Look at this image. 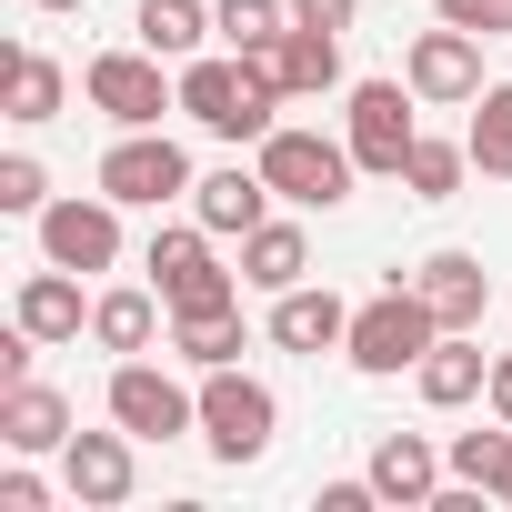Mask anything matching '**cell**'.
Masks as SVG:
<instances>
[{"mask_svg": "<svg viewBox=\"0 0 512 512\" xmlns=\"http://www.w3.org/2000/svg\"><path fill=\"white\" fill-rule=\"evenodd\" d=\"M0 442H11V452H61L71 442V402L41 392V382H11V392H0Z\"/></svg>", "mask_w": 512, "mask_h": 512, "instance_id": "cell-20", "label": "cell"}, {"mask_svg": "<svg viewBox=\"0 0 512 512\" xmlns=\"http://www.w3.org/2000/svg\"><path fill=\"white\" fill-rule=\"evenodd\" d=\"M211 31H221L231 51H272V41L292 31V0H211Z\"/></svg>", "mask_w": 512, "mask_h": 512, "instance_id": "cell-27", "label": "cell"}, {"mask_svg": "<svg viewBox=\"0 0 512 512\" xmlns=\"http://www.w3.org/2000/svg\"><path fill=\"white\" fill-rule=\"evenodd\" d=\"M191 221L201 231H221V241H241V231H262L272 221V181H262V161H231V171H201L191 181Z\"/></svg>", "mask_w": 512, "mask_h": 512, "instance_id": "cell-14", "label": "cell"}, {"mask_svg": "<svg viewBox=\"0 0 512 512\" xmlns=\"http://www.w3.org/2000/svg\"><path fill=\"white\" fill-rule=\"evenodd\" d=\"M51 492H41V472H0V512H41Z\"/></svg>", "mask_w": 512, "mask_h": 512, "instance_id": "cell-33", "label": "cell"}, {"mask_svg": "<svg viewBox=\"0 0 512 512\" xmlns=\"http://www.w3.org/2000/svg\"><path fill=\"white\" fill-rule=\"evenodd\" d=\"M402 81H412L432 111H452V101H482V31H462V21L422 31V41H412V61H402Z\"/></svg>", "mask_w": 512, "mask_h": 512, "instance_id": "cell-11", "label": "cell"}, {"mask_svg": "<svg viewBox=\"0 0 512 512\" xmlns=\"http://www.w3.org/2000/svg\"><path fill=\"white\" fill-rule=\"evenodd\" d=\"M352 141H322V131H272L262 141V181H272V201H292V211H332V201H352Z\"/></svg>", "mask_w": 512, "mask_h": 512, "instance_id": "cell-2", "label": "cell"}, {"mask_svg": "<svg viewBox=\"0 0 512 512\" xmlns=\"http://www.w3.org/2000/svg\"><path fill=\"white\" fill-rule=\"evenodd\" d=\"M41 262H61V272H81V282L111 272V262H121V201H111V191L51 201V211H41Z\"/></svg>", "mask_w": 512, "mask_h": 512, "instance_id": "cell-10", "label": "cell"}, {"mask_svg": "<svg viewBox=\"0 0 512 512\" xmlns=\"http://www.w3.org/2000/svg\"><path fill=\"white\" fill-rule=\"evenodd\" d=\"M221 231H151V292L171 302V312H221V302H241V272H221V251H211Z\"/></svg>", "mask_w": 512, "mask_h": 512, "instance_id": "cell-6", "label": "cell"}, {"mask_svg": "<svg viewBox=\"0 0 512 512\" xmlns=\"http://www.w3.org/2000/svg\"><path fill=\"white\" fill-rule=\"evenodd\" d=\"M442 21H462V31L502 41V31H512V0H442Z\"/></svg>", "mask_w": 512, "mask_h": 512, "instance_id": "cell-31", "label": "cell"}, {"mask_svg": "<svg viewBox=\"0 0 512 512\" xmlns=\"http://www.w3.org/2000/svg\"><path fill=\"white\" fill-rule=\"evenodd\" d=\"M292 91L272 81V61H251V51H231V61H181V111L211 131V141H272Z\"/></svg>", "mask_w": 512, "mask_h": 512, "instance_id": "cell-1", "label": "cell"}, {"mask_svg": "<svg viewBox=\"0 0 512 512\" xmlns=\"http://www.w3.org/2000/svg\"><path fill=\"white\" fill-rule=\"evenodd\" d=\"M272 432H282V402H272V382H251L241 362L201 372V442H211L221 462H262V452H272Z\"/></svg>", "mask_w": 512, "mask_h": 512, "instance_id": "cell-4", "label": "cell"}, {"mask_svg": "<svg viewBox=\"0 0 512 512\" xmlns=\"http://www.w3.org/2000/svg\"><path fill=\"white\" fill-rule=\"evenodd\" d=\"M61 482H71V502H91V512H111V502H131V432L111 422V432H71L61 442Z\"/></svg>", "mask_w": 512, "mask_h": 512, "instance_id": "cell-12", "label": "cell"}, {"mask_svg": "<svg viewBox=\"0 0 512 512\" xmlns=\"http://www.w3.org/2000/svg\"><path fill=\"white\" fill-rule=\"evenodd\" d=\"M141 51H161V61H201V41H211V11L201 0H141Z\"/></svg>", "mask_w": 512, "mask_h": 512, "instance_id": "cell-24", "label": "cell"}, {"mask_svg": "<svg viewBox=\"0 0 512 512\" xmlns=\"http://www.w3.org/2000/svg\"><path fill=\"white\" fill-rule=\"evenodd\" d=\"M412 101H422L412 81H352V111H342L352 131H342V141H352V161H362V171H382V181H402V151L422 141V121H412Z\"/></svg>", "mask_w": 512, "mask_h": 512, "instance_id": "cell-8", "label": "cell"}, {"mask_svg": "<svg viewBox=\"0 0 512 512\" xmlns=\"http://www.w3.org/2000/svg\"><path fill=\"white\" fill-rule=\"evenodd\" d=\"M161 312H171L161 292H101V302H91V342H101V352H151Z\"/></svg>", "mask_w": 512, "mask_h": 512, "instance_id": "cell-22", "label": "cell"}, {"mask_svg": "<svg viewBox=\"0 0 512 512\" xmlns=\"http://www.w3.org/2000/svg\"><path fill=\"white\" fill-rule=\"evenodd\" d=\"M432 342H442V322H432V302H422L412 282H392L382 302H362V312H352V342H342V352H352V372H372V382H392V372H412V362H422Z\"/></svg>", "mask_w": 512, "mask_h": 512, "instance_id": "cell-3", "label": "cell"}, {"mask_svg": "<svg viewBox=\"0 0 512 512\" xmlns=\"http://www.w3.org/2000/svg\"><path fill=\"white\" fill-rule=\"evenodd\" d=\"M372 502H382L372 472H362V482H322V512H372Z\"/></svg>", "mask_w": 512, "mask_h": 512, "instance_id": "cell-34", "label": "cell"}, {"mask_svg": "<svg viewBox=\"0 0 512 512\" xmlns=\"http://www.w3.org/2000/svg\"><path fill=\"white\" fill-rule=\"evenodd\" d=\"M241 302H221V312H171V352L181 362H201V372H221V362H241Z\"/></svg>", "mask_w": 512, "mask_h": 512, "instance_id": "cell-23", "label": "cell"}, {"mask_svg": "<svg viewBox=\"0 0 512 512\" xmlns=\"http://www.w3.org/2000/svg\"><path fill=\"white\" fill-rule=\"evenodd\" d=\"M482 402H492V422H512V352H492V382H482Z\"/></svg>", "mask_w": 512, "mask_h": 512, "instance_id": "cell-35", "label": "cell"}, {"mask_svg": "<svg viewBox=\"0 0 512 512\" xmlns=\"http://www.w3.org/2000/svg\"><path fill=\"white\" fill-rule=\"evenodd\" d=\"M251 61H272V81L292 91V101H322V91H342V31H282L272 51H251Z\"/></svg>", "mask_w": 512, "mask_h": 512, "instance_id": "cell-17", "label": "cell"}, {"mask_svg": "<svg viewBox=\"0 0 512 512\" xmlns=\"http://www.w3.org/2000/svg\"><path fill=\"white\" fill-rule=\"evenodd\" d=\"M362 472H372V492H382V502H402V512H422V502L442 492V472H452V462H442V452H432L422 432H382Z\"/></svg>", "mask_w": 512, "mask_h": 512, "instance_id": "cell-16", "label": "cell"}, {"mask_svg": "<svg viewBox=\"0 0 512 512\" xmlns=\"http://www.w3.org/2000/svg\"><path fill=\"white\" fill-rule=\"evenodd\" d=\"M502 502H512V482H502Z\"/></svg>", "mask_w": 512, "mask_h": 512, "instance_id": "cell-37", "label": "cell"}, {"mask_svg": "<svg viewBox=\"0 0 512 512\" xmlns=\"http://www.w3.org/2000/svg\"><path fill=\"white\" fill-rule=\"evenodd\" d=\"M462 141H472V171H482V181H512V81H482Z\"/></svg>", "mask_w": 512, "mask_h": 512, "instance_id": "cell-25", "label": "cell"}, {"mask_svg": "<svg viewBox=\"0 0 512 512\" xmlns=\"http://www.w3.org/2000/svg\"><path fill=\"white\" fill-rule=\"evenodd\" d=\"M412 292L432 302L442 332H482V312H492V272H482V251H432V262L412 272Z\"/></svg>", "mask_w": 512, "mask_h": 512, "instance_id": "cell-13", "label": "cell"}, {"mask_svg": "<svg viewBox=\"0 0 512 512\" xmlns=\"http://www.w3.org/2000/svg\"><path fill=\"white\" fill-rule=\"evenodd\" d=\"M272 342L282 352H342L352 342V302L342 292H312V282H292V292H272Z\"/></svg>", "mask_w": 512, "mask_h": 512, "instance_id": "cell-15", "label": "cell"}, {"mask_svg": "<svg viewBox=\"0 0 512 512\" xmlns=\"http://www.w3.org/2000/svg\"><path fill=\"white\" fill-rule=\"evenodd\" d=\"M352 11H362V0H292L302 31H352Z\"/></svg>", "mask_w": 512, "mask_h": 512, "instance_id": "cell-32", "label": "cell"}, {"mask_svg": "<svg viewBox=\"0 0 512 512\" xmlns=\"http://www.w3.org/2000/svg\"><path fill=\"white\" fill-rule=\"evenodd\" d=\"M81 91H91V111L121 121V131H151L161 111H181V81H161V51H101V61L81 71Z\"/></svg>", "mask_w": 512, "mask_h": 512, "instance_id": "cell-7", "label": "cell"}, {"mask_svg": "<svg viewBox=\"0 0 512 512\" xmlns=\"http://www.w3.org/2000/svg\"><path fill=\"white\" fill-rule=\"evenodd\" d=\"M101 191H111L121 211H161V201L191 191V161H181L171 131H121V141L101 151Z\"/></svg>", "mask_w": 512, "mask_h": 512, "instance_id": "cell-9", "label": "cell"}, {"mask_svg": "<svg viewBox=\"0 0 512 512\" xmlns=\"http://www.w3.org/2000/svg\"><path fill=\"white\" fill-rule=\"evenodd\" d=\"M462 171H472V141H432V131H422V141L402 151V191H412V201H452Z\"/></svg>", "mask_w": 512, "mask_h": 512, "instance_id": "cell-26", "label": "cell"}, {"mask_svg": "<svg viewBox=\"0 0 512 512\" xmlns=\"http://www.w3.org/2000/svg\"><path fill=\"white\" fill-rule=\"evenodd\" d=\"M11 322L21 332H41V342H81V322H91V302H81V272H31L21 282V302H11Z\"/></svg>", "mask_w": 512, "mask_h": 512, "instance_id": "cell-19", "label": "cell"}, {"mask_svg": "<svg viewBox=\"0 0 512 512\" xmlns=\"http://www.w3.org/2000/svg\"><path fill=\"white\" fill-rule=\"evenodd\" d=\"M302 272H312L302 221H262V231H241V282H251V292H292Z\"/></svg>", "mask_w": 512, "mask_h": 512, "instance_id": "cell-21", "label": "cell"}, {"mask_svg": "<svg viewBox=\"0 0 512 512\" xmlns=\"http://www.w3.org/2000/svg\"><path fill=\"white\" fill-rule=\"evenodd\" d=\"M452 482H482V492H502L512 482V422H492V432H452Z\"/></svg>", "mask_w": 512, "mask_h": 512, "instance_id": "cell-29", "label": "cell"}, {"mask_svg": "<svg viewBox=\"0 0 512 512\" xmlns=\"http://www.w3.org/2000/svg\"><path fill=\"white\" fill-rule=\"evenodd\" d=\"M111 422L131 432V442H171V432H201V392H181L161 362H141V352H121L111 362Z\"/></svg>", "mask_w": 512, "mask_h": 512, "instance_id": "cell-5", "label": "cell"}, {"mask_svg": "<svg viewBox=\"0 0 512 512\" xmlns=\"http://www.w3.org/2000/svg\"><path fill=\"white\" fill-rule=\"evenodd\" d=\"M482 382H492V352H482L472 332H442V342H432V352L412 362V392H422L432 412H462V402H472Z\"/></svg>", "mask_w": 512, "mask_h": 512, "instance_id": "cell-18", "label": "cell"}, {"mask_svg": "<svg viewBox=\"0 0 512 512\" xmlns=\"http://www.w3.org/2000/svg\"><path fill=\"white\" fill-rule=\"evenodd\" d=\"M0 211H21V221H41V211H51V181H41V161H31V151L0 161Z\"/></svg>", "mask_w": 512, "mask_h": 512, "instance_id": "cell-30", "label": "cell"}, {"mask_svg": "<svg viewBox=\"0 0 512 512\" xmlns=\"http://www.w3.org/2000/svg\"><path fill=\"white\" fill-rule=\"evenodd\" d=\"M11 121H61V61L51 51H11Z\"/></svg>", "mask_w": 512, "mask_h": 512, "instance_id": "cell-28", "label": "cell"}, {"mask_svg": "<svg viewBox=\"0 0 512 512\" xmlns=\"http://www.w3.org/2000/svg\"><path fill=\"white\" fill-rule=\"evenodd\" d=\"M31 11H91V0H31Z\"/></svg>", "mask_w": 512, "mask_h": 512, "instance_id": "cell-36", "label": "cell"}]
</instances>
